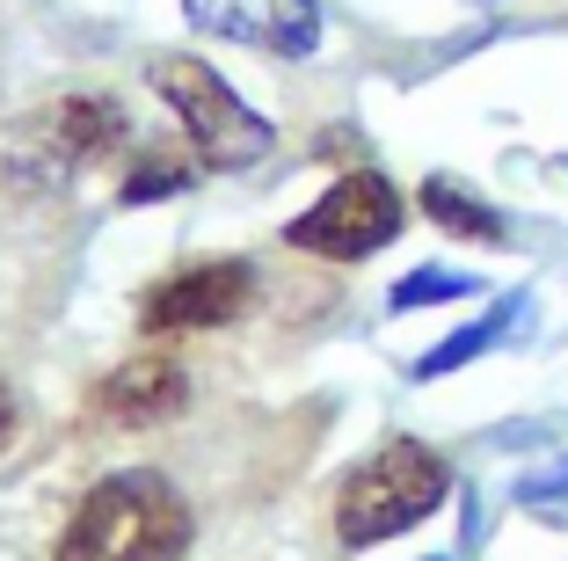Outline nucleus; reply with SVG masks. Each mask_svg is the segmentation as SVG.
Here are the masks:
<instances>
[{"label": "nucleus", "instance_id": "nucleus-1", "mask_svg": "<svg viewBox=\"0 0 568 561\" xmlns=\"http://www.w3.org/2000/svg\"><path fill=\"white\" fill-rule=\"evenodd\" d=\"M183 554H190V503L153 467L102 474L59 532V561H183Z\"/></svg>", "mask_w": 568, "mask_h": 561}, {"label": "nucleus", "instance_id": "nucleus-2", "mask_svg": "<svg viewBox=\"0 0 568 561\" xmlns=\"http://www.w3.org/2000/svg\"><path fill=\"white\" fill-rule=\"evenodd\" d=\"M445 495H452L445 460L430 445H416V438H394V445H379L372 460H357L343 474V489H335V532H343V547L402 540L423 518L445 511Z\"/></svg>", "mask_w": 568, "mask_h": 561}, {"label": "nucleus", "instance_id": "nucleus-3", "mask_svg": "<svg viewBox=\"0 0 568 561\" xmlns=\"http://www.w3.org/2000/svg\"><path fill=\"white\" fill-rule=\"evenodd\" d=\"M146 81H153V96H161L168 110L183 117V139L197 147V161H204V168H219V176H234V168H255L270 147H277V132H270L263 117H255L226 81H219L204 59L161 51V59L146 67Z\"/></svg>", "mask_w": 568, "mask_h": 561}, {"label": "nucleus", "instance_id": "nucleus-4", "mask_svg": "<svg viewBox=\"0 0 568 561\" xmlns=\"http://www.w3.org/2000/svg\"><path fill=\"white\" fill-rule=\"evenodd\" d=\"M402 227H408L402 190H394L386 176H372V168H357V176L328 182V198H314V212L292 219L284 241L306 248V256H328V263H357V256L386 248Z\"/></svg>", "mask_w": 568, "mask_h": 561}, {"label": "nucleus", "instance_id": "nucleus-5", "mask_svg": "<svg viewBox=\"0 0 568 561\" xmlns=\"http://www.w3.org/2000/svg\"><path fill=\"white\" fill-rule=\"evenodd\" d=\"M255 292V270L248 263H190L175 270L168 284H153L139 321L146 335H190V329H219V321H234Z\"/></svg>", "mask_w": 568, "mask_h": 561}, {"label": "nucleus", "instance_id": "nucleus-6", "mask_svg": "<svg viewBox=\"0 0 568 561\" xmlns=\"http://www.w3.org/2000/svg\"><path fill=\"white\" fill-rule=\"evenodd\" d=\"M183 16L204 37L277 51V59H306L321 44V0H183Z\"/></svg>", "mask_w": 568, "mask_h": 561}, {"label": "nucleus", "instance_id": "nucleus-7", "mask_svg": "<svg viewBox=\"0 0 568 561\" xmlns=\"http://www.w3.org/2000/svg\"><path fill=\"white\" fill-rule=\"evenodd\" d=\"M118 139H124V110L118 102L67 96V102H51L30 132H22V168H30L37 182H51V176H67V168L95 161V153H110Z\"/></svg>", "mask_w": 568, "mask_h": 561}, {"label": "nucleus", "instance_id": "nucleus-8", "mask_svg": "<svg viewBox=\"0 0 568 561\" xmlns=\"http://www.w3.org/2000/svg\"><path fill=\"white\" fill-rule=\"evenodd\" d=\"M190 401V380L175 358H124L110 380L95 387V409L110 423H168Z\"/></svg>", "mask_w": 568, "mask_h": 561}, {"label": "nucleus", "instance_id": "nucleus-9", "mask_svg": "<svg viewBox=\"0 0 568 561\" xmlns=\"http://www.w3.org/2000/svg\"><path fill=\"white\" fill-rule=\"evenodd\" d=\"M525 307H532V299H525V292H503V299H496V307H488L481 321H467V329H452V335H445V343H437V350H423V358L408 364V380H445V372H459V364L488 358V350H496V343H510V335H518Z\"/></svg>", "mask_w": 568, "mask_h": 561}, {"label": "nucleus", "instance_id": "nucleus-10", "mask_svg": "<svg viewBox=\"0 0 568 561\" xmlns=\"http://www.w3.org/2000/svg\"><path fill=\"white\" fill-rule=\"evenodd\" d=\"M423 212L437 219V227L452 233V241H481V248H496L503 233V212L481 198V190H467V182H452V176H430L423 182Z\"/></svg>", "mask_w": 568, "mask_h": 561}, {"label": "nucleus", "instance_id": "nucleus-11", "mask_svg": "<svg viewBox=\"0 0 568 561\" xmlns=\"http://www.w3.org/2000/svg\"><path fill=\"white\" fill-rule=\"evenodd\" d=\"M445 299H474V278H459V270H408L386 292V307L394 314H423V307H445Z\"/></svg>", "mask_w": 568, "mask_h": 561}, {"label": "nucleus", "instance_id": "nucleus-12", "mask_svg": "<svg viewBox=\"0 0 568 561\" xmlns=\"http://www.w3.org/2000/svg\"><path fill=\"white\" fill-rule=\"evenodd\" d=\"M518 503H532V511H568V460L525 474V481H518Z\"/></svg>", "mask_w": 568, "mask_h": 561}, {"label": "nucleus", "instance_id": "nucleus-13", "mask_svg": "<svg viewBox=\"0 0 568 561\" xmlns=\"http://www.w3.org/2000/svg\"><path fill=\"white\" fill-rule=\"evenodd\" d=\"M183 182V168H139L132 182H124V204H153L161 190H175Z\"/></svg>", "mask_w": 568, "mask_h": 561}, {"label": "nucleus", "instance_id": "nucleus-14", "mask_svg": "<svg viewBox=\"0 0 568 561\" xmlns=\"http://www.w3.org/2000/svg\"><path fill=\"white\" fill-rule=\"evenodd\" d=\"M0 438H8V394H0Z\"/></svg>", "mask_w": 568, "mask_h": 561}, {"label": "nucleus", "instance_id": "nucleus-15", "mask_svg": "<svg viewBox=\"0 0 568 561\" xmlns=\"http://www.w3.org/2000/svg\"><path fill=\"white\" fill-rule=\"evenodd\" d=\"M430 561H437V554H430Z\"/></svg>", "mask_w": 568, "mask_h": 561}]
</instances>
